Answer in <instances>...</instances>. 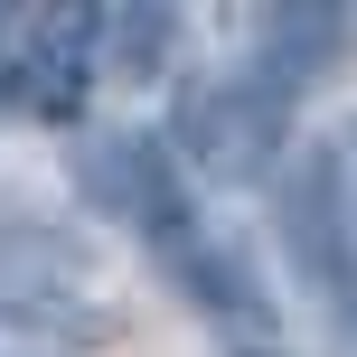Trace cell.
<instances>
[{
  "label": "cell",
  "instance_id": "7a4b0ae2",
  "mask_svg": "<svg viewBox=\"0 0 357 357\" xmlns=\"http://www.w3.org/2000/svg\"><path fill=\"white\" fill-rule=\"evenodd\" d=\"M75 188L104 216L142 226L151 245H178V254L197 245L188 235V197H178V178H169V151L151 142V132H94V142L75 151Z\"/></svg>",
  "mask_w": 357,
  "mask_h": 357
},
{
  "label": "cell",
  "instance_id": "3957f363",
  "mask_svg": "<svg viewBox=\"0 0 357 357\" xmlns=\"http://www.w3.org/2000/svg\"><path fill=\"white\" fill-rule=\"evenodd\" d=\"M94 47H104V10H38L19 29V56L0 66V94L47 123H66L94 85Z\"/></svg>",
  "mask_w": 357,
  "mask_h": 357
},
{
  "label": "cell",
  "instance_id": "6da1fadb",
  "mask_svg": "<svg viewBox=\"0 0 357 357\" xmlns=\"http://www.w3.org/2000/svg\"><path fill=\"white\" fill-rule=\"evenodd\" d=\"M282 132H291V94L273 85L264 66H235L226 85H207L178 113V151L207 178H226V188H245V178H264L282 160Z\"/></svg>",
  "mask_w": 357,
  "mask_h": 357
},
{
  "label": "cell",
  "instance_id": "277c9868",
  "mask_svg": "<svg viewBox=\"0 0 357 357\" xmlns=\"http://www.w3.org/2000/svg\"><path fill=\"white\" fill-rule=\"evenodd\" d=\"M282 235H291V264L310 282H329V301L357 320V254L339 245V188H329V160H310L282 197Z\"/></svg>",
  "mask_w": 357,
  "mask_h": 357
},
{
  "label": "cell",
  "instance_id": "5b68a950",
  "mask_svg": "<svg viewBox=\"0 0 357 357\" xmlns=\"http://www.w3.org/2000/svg\"><path fill=\"white\" fill-rule=\"evenodd\" d=\"M348 56V10H264V56L254 66L282 94H301L310 75H339Z\"/></svg>",
  "mask_w": 357,
  "mask_h": 357
},
{
  "label": "cell",
  "instance_id": "8992f818",
  "mask_svg": "<svg viewBox=\"0 0 357 357\" xmlns=\"http://www.w3.org/2000/svg\"><path fill=\"white\" fill-rule=\"evenodd\" d=\"M178 38L169 10H104V47H113V75H160V47Z\"/></svg>",
  "mask_w": 357,
  "mask_h": 357
}]
</instances>
